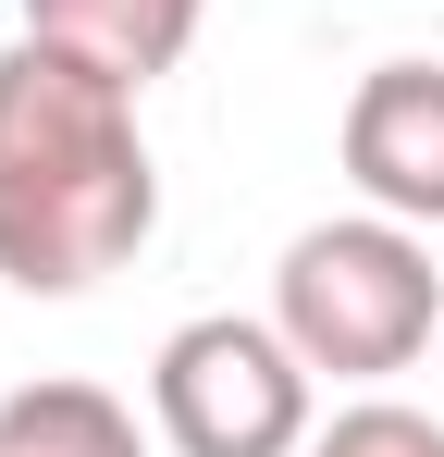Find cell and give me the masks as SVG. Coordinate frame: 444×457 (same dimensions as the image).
Instances as JSON below:
<instances>
[{
	"label": "cell",
	"instance_id": "3957f363",
	"mask_svg": "<svg viewBox=\"0 0 444 457\" xmlns=\"http://www.w3.org/2000/svg\"><path fill=\"white\" fill-rule=\"evenodd\" d=\"M308 359L284 346V321H247V309H210V321H173L160 359H148V408H160V445L173 457H308Z\"/></svg>",
	"mask_w": 444,
	"mask_h": 457
},
{
	"label": "cell",
	"instance_id": "6da1fadb",
	"mask_svg": "<svg viewBox=\"0 0 444 457\" xmlns=\"http://www.w3.org/2000/svg\"><path fill=\"white\" fill-rule=\"evenodd\" d=\"M160 235V173L136 137V87L86 50H0V285L86 297Z\"/></svg>",
	"mask_w": 444,
	"mask_h": 457
},
{
	"label": "cell",
	"instance_id": "277c9868",
	"mask_svg": "<svg viewBox=\"0 0 444 457\" xmlns=\"http://www.w3.org/2000/svg\"><path fill=\"white\" fill-rule=\"evenodd\" d=\"M346 186L395 223H444V62H370L346 99Z\"/></svg>",
	"mask_w": 444,
	"mask_h": 457
},
{
	"label": "cell",
	"instance_id": "8992f818",
	"mask_svg": "<svg viewBox=\"0 0 444 457\" xmlns=\"http://www.w3.org/2000/svg\"><path fill=\"white\" fill-rule=\"evenodd\" d=\"M0 457H148V433L99 383H25L0 395Z\"/></svg>",
	"mask_w": 444,
	"mask_h": 457
},
{
	"label": "cell",
	"instance_id": "52a82bcc",
	"mask_svg": "<svg viewBox=\"0 0 444 457\" xmlns=\"http://www.w3.org/2000/svg\"><path fill=\"white\" fill-rule=\"evenodd\" d=\"M308 457H444V420L432 408H395V395H358V408H333Z\"/></svg>",
	"mask_w": 444,
	"mask_h": 457
},
{
	"label": "cell",
	"instance_id": "7a4b0ae2",
	"mask_svg": "<svg viewBox=\"0 0 444 457\" xmlns=\"http://www.w3.org/2000/svg\"><path fill=\"white\" fill-rule=\"evenodd\" d=\"M272 321H284V346L308 371L333 383H382L407 371L420 346H432L444 321V272L420 223H395V211H346V223H308L284 247V272H272Z\"/></svg>",
	"mask_w": 444,
	"mask_h": 457
},
{
	"label": "cell",
	"instance_id": "5b68a950",
	"mask_svg": "<svg viewBox=\"0 0 444 457\" xmlns=\"http://www.w3.org/2000/svg\"><path fill=\"white\" fill-rule=\"evenodd\" d=\"M198 12H210V0H25V37L86 50V62H111L124 87H160L198 50Z\"/></svg>",
	"mask_w": 444,
	"mask_h": 457
}]
</instances>
